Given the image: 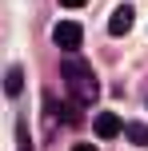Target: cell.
I'll return each instance as SVG.
<instances>
[{"label":"cell","instance_id":"cell-1","mask_svg":"<svg viewBox=\"0 0 148 151\" xmlns=\"http://www.w3.org/2000/svg\"><path fill=\"white\" fill-rule=\"evenodd\" d=\"M60 76L72 83V91H80L84 104H92V99H96V91H100V88H96V80H92V72H88L84 60H72V56H68V60L60 64Z\"/></svg>","mask_w":148,"mask_h":151},{"label":"cell","instance_id":"cell-2","mask_svg":"<svg viewBox=\"0 0 148 151\" xmlns=\"http://www.w3.org/2000/svg\"><path fill=\"white\" fill-rule=\"evenodd\" d=\"M52 44L64 48V52H76V48L84 44V28H80L76 20H60V24L52 28Z\"/></svg>","mask_w":148,"mask_h":151},{"label":"cell","instance_id":"cell-3","mask_svg":"<svg viewBox=\"0 0 148 151\" xmlns=\"http://www.w3.org/2000/svg\"><path fill=\"white\" fill-rule=\"evenodd\" d=\"M132 20H136V12H132V4H120L116 12L108 16V36H124V32L132 28Z\"/></svg>","mask_w":148,"mask_h":151},{"label":"cell","instance_id":"cell-4","mask_svg":"<svg viewBox=\"0 0 148 151\" xmlns=\"http://www.w3.org/2000/svg\"><path fill=\"white\" fill-rule=\"evenodd\" d=\"M92 131L100 139H112V135H120V131H124V123H120V115H112V111H100L92 119Z\"/></svg>","mask_w":148,"mask_h":151},{"label":"cell","instance_id":"cell-5","mask_svg":"<svg viewBox=\"0 0 148 151\" xmlns=\"http://www.w3.org/2000/svg\"><path fill=\"white\" fill-rule=\"evenodd\" d=\"M20 88H24V72H20V68H8V76H4V91H8V96H20Z\"/></svg>","mask_w":148,"mask_h":151},{"label":"cell","instance_id":"cell-6","mask_svg":"<svg viewBox=\"0 0 148 151\" xmlns=\"http://www.w3.org/2000/svg\"><path fill=\"white\" fill-rule=\"evenodd\" d=\"M124 131H128V139H132L136 147H140V143H148V123H128Z\"/></svg>","mask_w":148,"mask_h":151},{"label":"cell","instance_id":"cell-7","mask_svg":"<svg viewBox=\"0 0 148 151\" xmlns=\"http://www.w3.org/2000/svg\"><path fill=\"white\" fill-rule=\"evenodd\" d=\"M60 4H64V8H84L88 0H60Z\"/></svg>","mask_w":148,"mask_h":151},{"label":"cell","instance_id":"cell-8","mask_svg":"<svg viewBox=\"0 0 148 151\" xmlns=\"http://www.w3.org/2000/svg\"><path fill=\"white\" fill-rule=\"evenodd\" d=\"M72 151H96L92 143H76V147H72Z\"/></svg>","mask_w":148,"mask_h":151}]
</instances>
